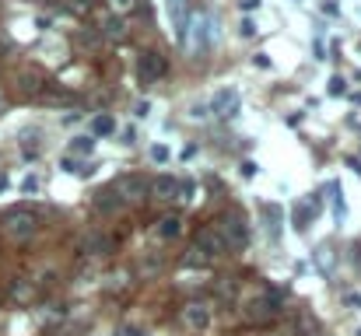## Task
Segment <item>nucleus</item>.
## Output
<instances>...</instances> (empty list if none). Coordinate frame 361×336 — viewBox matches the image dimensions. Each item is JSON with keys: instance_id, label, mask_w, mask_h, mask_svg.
Returning a JSON list of instances; mask_svg holds the SVG:
<instances>
[{"instance_id": "26", "label": "nucleus", "mask_w": 361, "mask_h": 336, "mask_svg": "<svg viewBox=\"0 0 361 336\" xmlns=\"http://www.w3.org/2000/svg\"><path fill=\"white\" fill-rule=\"evenodd\" d=\"M344 84H347L344 77H330V88H326V91H330L333 98H340V95H344Z\"/></svg>"}, {"instance_id": "25", "label": "nucleus", "mask_w": 361, "mask_h": 336, "mask_svg": "<svg viewBox=\"0 0 361 336\" xmlns=\"http://www.w3.org/2000/svg\"><path fill=\"white\" fill-rule=\"evenodd\" d=\"M11 298H18V301H28V298H32V287H28V284H11Z\"/></svg>"}, {"instance_id": "24", "label": "nucleus", "mask_w": 361, "mask_h": 336, "mask_svg": "<svg viewBox=\"0 0 361 336\" xmlns=\"http://www.w3.org/2000/svg\"><path fill=\"white\" fill-rule=\"evenodd\" d=\"M256 32H260V28H256V21H253V18H242L239 21V35H242V39H253Z\"/></svg>"}, {"instance_id": "2", "label": "nucleus", "mask_w": 361, "mask_h": 336, "mask_svg": "<svg viewBox=\"0 0 361 336\" xmlns=\"http://www.w3.org/2000/svg\"><path fill=\"white\" fill-rule=\"evenodd\" d=\"M221 235H224V242H228V249H242L245 242H249V224H245V218H242L239 210H228L224 218H221Z\"/></svg>"}, {"instance_id": "31", "label": "nucleus", "mask_w": 361, "mask_h": 336, "mask_svg": "<svg viewBox=\"0 0 361 336\" xmlns=\"http://www.w3.org/2000/svg\"><path fill=\"white\" fill-rule=\"evenodd\" d=\"M256 175V161H242V179H253Z\"/></svg>"}, {"instance_id": "1", "label": "nucleus", "mask_w": 361, "mask_h": 336, "mask_svg": "<svg viewBox=\"0 0 361 336\" xmlns=\"http://www.w3.org/2000/svg\"><path fill=\"white\" fill-rule=\"evenodd\" d=\"M0 228H4V235L11 242H28L32 235H39V214L32 207H14V210L4 214Z\"/></svg>"}, {"instance_id": "15", "label": "nucleus", "mask_w": 361, "mask_h": 336, "mask_svg": "<svg viewBox=\"0 0 361 336\" xmlns=\"http://www.w3.org/2000/svg\"><path fill=\"white\" fill-rule=\"evenodd\" d=\"M102 35H105L109 42H123V39H126V28H123L120 18H105V21H102Z\"/></svg>"}, {"instance_id": "10", "label": "nucleus", "mask_w": 361, "mask_h": 336, "mask_svg": "<svg viewBox=\"0 0 361 336\" xmlns=\"http://www.w3.org/2000/svg\"><path fill=\"white\" fill-rule=\"evenodd\" d=\"M112 252V238L102 231H88L81 238V256H109Z\"/></svg>"}, {"instance_id": "14", "label": "nucleus", "mask_w": 361, "mask_h": 336, "mask_svg": "<svg viewBox=\"0 0 361 336\" xmlns=\"http://www.w3.org/2000/svg\"><path fill=\"white\" fill-rule=\"evenodd\" d=\"M95 207H99L102 214H116V210L123 207V196L116 193V189H109V193H99V196H95Z\"/></svg>"}, {"instance_id": "5", "label": "nucleus", "mask_w": 361, "mask_h": 336, "mask_svg": "<svg viewBox=\"0 0 361 336\" xmlns=\"http://www.w3.org/2000/svg\"><path fill=\"white\" fill-rule=\"evenodd\" d=\"M239 102H242L239 88H221V91H214V95H211V102H207V112H214V116L228 119V116H235V112H239Z\"/></svg>"}, {"instance_id": "36", "label": "nucleus", "mask_w": 361, "mask_h": 336, "mask_svg": "<svg viewBox=\"0 0 361 336\" xmlns=\"http://www.w3.org/2000/svg\"><path fill=\"white\" fill-rule=\"evenodd\" d=\"M4 189H7V179H4V175H0V193H4Z\"/></svg>"}, {"instance_id": "33", "label": "nucleus", "mask_w": 361, "mask_h": 336, "mask_svg": "<svg viewBox=\"0 0 361 336\" xmlns=\"http://www.w3.org/2000/svg\"><path fill=\"white\" fill-rule=\"evenodd\" d=\"M260 7V0H239V11H256Z\"/></svg>"}, {"instance_id": "35", "label": "nucleus", "mask_w": 361, "mask_h": 336, "mask_svg": "<svg viewBox=\"0 0 361 336\" xmlns=\"http://www.w3.org/2000/svg\"><path fill=\"white\" fill-rule=\"evenodd\" d=\"M253 63H256V67H260V70H270V60L263 56V53H260V56H256V60H253Z\"/></svg>"}, {"instance_id": "18", "label": "nucleus", "mask_w": 361, "mask_h": 336, "mask_svg": "<svg viewBox=\"0 0 361 336\" xmlns=\"http://www.w3.org/2000/svg\"><path fill=\"white\" fill-rule=\"evenodd\" d=\"M39 84H42V77L35 74V70H25V74L18 77V88L25 91V95H35V91H39Z\"/></svg>"}, {"instance_id": "3", "label": "nucleus", "mask_w": 361, "mask_h": 336, "mask_svg": "<svg viewBox=\"0 0 361 336\" xmlns=\"http://www.w3.org/2000/svg\"><path fill=\"white\" fill-rule=\"evenodd\" d=\"M193 252H197V259H218L228 252V242H224V235L221 231H214V228H207V231H200L197 235V245H193Z\"/></svg>"}, {"instance_id": "16", "label": "nucleus", "mask_w": 361, "mask_h": 336, "mask_svg": "<svg viewBox=\"0 0 361 336\" xmlns=\"http://www.w3.org/2000/svg\"><path fill=\"white\" fill-rule=\"evenodd\" d=\"M91 130H95L99 137H109V133H116V119L109 116V112H102V116L91 119Z\"/></svg>"}, {"instance_id": "32", "label": "nucleus", "mask_w": 361, "mask_h": 336, "mask_svg": "<svg viewBox=\"0 0 361 336\" xmlns=\"http://www.w3.org/2000/svg\"><path fill=\"white\" fill-rule=\"evenodd\" d=\"M344 305H347V308H361V294H347V298H344Z\"/></svg>"}, {"instance_id": "13", "label": "nucleus", "mask_w": 361, "mask_h": 336, "mask_svg": "<svg viewBox=\"0 0 361 336\" xmlns=\"http://www.w3.org/2000/svg\"><path fill=\"white\" fill-rule=\"evenodd\" d=\"M207 42H211V18L207 14H197V28H193V49L203 53L207 49Z\"/></svg>"}, {"instance_id": "23", "label": "nucleus", "mask_w": 361, "mask_h": 336, "mask_svg": "<svg viewBox=\"0 0 361 336\" xmlns=\"http://www.w3.org/2000/svg\"><path fill=\"white\" fill-rule=\"evenodd\" d=\"M168 158H172V151H168L165 144H155V147H151V161H155V165H165Z\"/></svg>"}, {"instance_id": "19", "label": "nucleus", "mask_w": 361, "mask_h": 336, "mask_svg": "<svg viewBox=\"0 0 361 336\" xmlns=\"http://www.w3.org/2000/svg\"><path fill=\"white\" fill-rule=\"evenodd\" d=\"M330 200H333V214H337V221H344L347 207H344V196H340V186H337V182H330Z\"/></svg>"}, {"instance_id": "22", "label": "nucleus", "mask_w": 361, "mask_h": 336, "mask_svg": "<svg viewBox=\"0 0 361 336\" xmlns=\"http://www.w3.org/2000/svg\"><path fill=\"white\" fill-rule=\"evenodd\" d=\"M218 298H224V301L235 298V277H221L218 280Z\"/></svg>"}, {"instance_id": "30", "label": "nucleus", "mask_w": 361, "mask_h": 336, "mask_svg": "<svg viewBox=\"0 0 361 336\" xmlns=\"http://www.w3.org/2000/svg\"><path fill=\"white\" fill-rule=\"evenodd\" d=\"M21 189H25V193H35V189H39V179H35V175H28L25 182H21Z\"/></svg>"}, {"instance_id": "29", "label": "nucleus", "mask_w": 361, "mask_h": 336, "mask_svg": "<svg viewBox=\"0 0 361 336\" xmlns=\"http://www.w3.org/2000/svg\"><path fill=\"white\" fill-rule=\"evenodd\" d=\"M109 4H112V11H134V4H137V0H109Z\"/></svg>"}, {"instance_id": "28", "label": "nucleus", "mask_w": 361, "mask_h": 336, "mask_svg": "<svg viewBox=\"0 0 361 336\" xmlns=\"http://www.w3.org/2000/svg\"><path fill=\"white\" fill-rule=\"evenodd\" d=\"M120 144H126V147H134V144H137V130H134V126H126V130L120 133Z\"/></svg>"}, {"instance_id": "34", "label": "nucleus", "mask_w": 361, "mask_h": 336, "mask_svg": "<svg viewBox=\"0 0 361 336\" xmlns=\"http://www.w3.org/2000/svg\"><path fill=\"white\" fill-rule=\"evenodd\" d=\"M120 336H144V333L137 329V326H123V329H120Z\"/></svg>"}, {"instance_id": "11", "label": "nucleus", "mask_w": 361, "mask_h": 336, "mask_svg": "<svg viewBox=\"0 0 361 336\" xmlns=\"http://www.w3.org/2000/svg\"><path fill=\"white\" fill-rule=\"evenodd\" d=\"M179 179H172V175H158L155 179V182H151V193H155V196L158 200H176L179 196Z\"/></svg>"}, {"instance_id": "9", "label": "nucleus", "mask_w": 361, "mask_h": 336, "mask_svg": "<svg viewBox=\"0 0 361 336\" xmlns=\"http://www.w3.org/2000/svg\"><path fill=\"white\" fill-rule=\"evenodd\" d=\"M116 193H120L123 200H144L151 193V182L144 175H123L120 182H116Z\"/></svg>"}, {"instance_id": "12", "label": "nucleus", "mask_w": 361, "mask_h": 336, "mask_svg": "<svg viewBox=\"0 0 361 336\" xmlns=\"http://www.w3.org/2000/svg\"><path fill=\"white\" fill-rule=\"evenodd\" d=\"M182 235V218L179 214H165V218L158 221V238H165V242H172V238Z\"/></svg>"}, {"instance_id": "7", "label": "nucleus", "mask_w": 361, "mask_h": 336, "mask_svg": "<svg viewBox=\"0 0 361 336\" xmlns=\"http://www.w3.org/2000/svg\"><path fill=\"white\" fill-rule=\"evenodd\" d=\"M168 7V18H172V28H176V42L186 46L189 39V18H186V0H165Z\"/></svg>"}, {"instance_id": "17", "label": "nucleus", "mask_w": 361, "mask_h": 336, "mask_svg": "<svg viewBox=\"0 0 361 336\" xmlns=\"http://www.w3.org/2000/svg\"><path fill=\"white\" fill-rule=\"evenodd\" d=\"M316 207H319V203H316V200H309V203H301V207H295V228H305V224H309V218H312V214H316Z\"/></svg>"}, {"instance_id": "4", "label": "nucleus", "mask_w": 361, "mask_h": 336, "mask_svg": "<svg viewBox=\"0 0 361 336\" xmlns=\"http://www.w3.org/2000/svg\"><path fill=\"white\" fill-rule=\"evenodd\" d=\"M281 315V294H260L256 301H249L245 319L249 322H274Z\"/></svg>"}, {"instance_id": "37", "label": "nucleus", "mask_w": 361, "mask_h": 336, "mask_svg": "<svg viewBox=\"0 0 361 336\" xmlns=\"http://www.w3.org/2000/svg\"><path fill=\"white\" fill-rule=\"evenodd\" d=\"M358 81H361V70H358Z\"/></svg>"}, {"instance_id": "27", "label": "nucleus", "mask_w": 361, "mask_h": 336, "mask_svg": "<svg viewBox=\"0 0 361 336\" xmlns=\"http://www.w3.org/2000/svg\"><path fill=\"white\" fill-rule=\"evenodd\" d=\"M60 168H63V172H67V175H74V172H84V168H81V161H78V158H63V161H60Z\"/></svg>"}, {"instance_id": "8", "label": "nucleus", "mask_w": 361, "mask_h": 336, "mask_svg": "<svg viewBox=\"0 0 361 336\" xmlns=\"http://www.w3.org/2000/svg\"><path fill=\"white\" fill-rule=\"evenodd\" d=\"M137 67H141V81H144V84H151V81H158L161 74H165V56L155 53V49H147V53L137 56Z\"/></svg>"}, {"instance_id": "21", "label": "nucleus", "mask_w": 361, "mask_h": 336, "mask_svg": "<svg viewBox=\"0 0 361 336\" xmlns=\"http://www.w3.org/2000/svg\"><path fill=\"white\" fill-rule=\"evenodd\" d=\"M91 147H95L91 137H74L70 140V154H91Z\"/></svg>"}, {"instance_id": "20", "label": "nucleus", "mask_w": 361, "mask_h": 336, "mask_svg": "<svg viewBox=\"0 0 361 336\" xmlns=\"http://www.w3.org/2000/svg\"><path fill=\"white\" fill-rule=\"evenodd\" d=\"M263 214H267V221H270V224H267L270 238H281V214H277V207H267Z\"/></svg>"}, {"instance_id": "6", "label": "nucleus", "mask_w": 361, "mask_h": 336, "mask_svg": "<svg viewBox=\"0 0 361 336\" xmlns=\"http://www.w3.org/2000/svg\"><path fill=\"white\" fill-rule=\"evenodd\" d=\"M211 319H214V312H211V305H203V301H189V305L182 308V322H186L189 329H197V333H203V329L211 326Z\"/></svg>"}]
</instances>
